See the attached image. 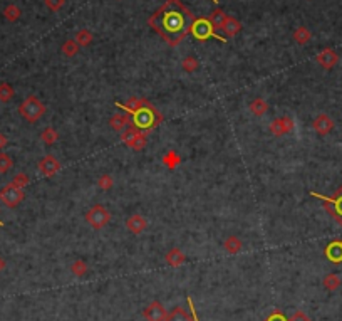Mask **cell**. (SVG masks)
Returning a JSON list of instances; mask_svg holds the SVG:
<instances>
[{
    "label": "cell",
    "instance_id": "3957f363",
    "mask_svg": "<svg viewBox=\"0 0 342 321\" xmlns=\"http://www.w3.org/2000/svg\"><path fill=\"white\" fill-rule=\"evenodd\" d=\"M133 121H134L136 128H143V130H153L156 124L161 121V116L156 113V109L153 106L143 108L139 111L133 113Z\"/></svg>",
    "mask_w": 342,
    "mask_h": 321
},
{
    "label": "cell",
    "instance_id": "277c9868",
    "mask_svg": "<svg viewBox=\"0 0 342 321\" xmlns=\"http://www.w3.org/2000/svg\"><path fill=\"white\" fill-rule=\"evenodd\" d=\"M86 222L93 229L99 230L111 222V212L102 205H94L86 212Z\"/></svg>",
    "mask_w": 342,
    "mask_h": 321
},
{
    "label": "cell",
    "instance_id": "603a6c76",
    "mask_svg": "<svg viewBox=\"0 0 342 321\" xmlns=\"http://www.w3.org/2000/svg\"><path fill=\"white\" fill-rule=\"evenodd\" d=\"M146 143H148V138H146V135L144 133H141V131H138V133H136V137L131 140V141H129V148H133L134 150V152H141V150L144 148V146H146Z\"/></svg>",
    "mask_w": 342,
    "mask_h": 321
},
{
    "label": "cell",
    "instance_id": "cb8c5ba5",
    "mask_svg": "<svg viewBox=\"0 0 342 321\" xmlns=\"http://www.w3.org/2000/svg\"><path fill=\"white\" fill-rule=\"evenodd\" d=\"M14 98V88L9 82H0V101L2 103H9Z\"/></svg>",
    "mask_w": 342,
    "mask_h": 321
},
{
    "label": "cell",
    "instance_id": "60d3db41",
    "mask_svg": "<svg viewBox=\"0 0 342 321\" xmlns=\"http://www.w3.org/2000/svg\"><path fill=\"white\" fill-rule=\"evenodd\" d=\"M7 143H9V140H7V137L3 133H0V150H3L7 146Z\"/></svg>",
    "mask_w": 342,
    "mask_h": 321
},
{
    "label": "cell",
    "instance_id": "4316f807",
    "mask_svg": "<svg viewBox=\"0 0 342 321\" xmlns=\"http://www.w3.org/2000/svg\"><path fill=\"white\" fill-rule=\"evenodd\" d=\"M138 131L139 130L134 126V124H129V126H126L123 131H121V141H123L124 145H129V141H131V140L136 137V133H138Z\"/></svg>",
    "mask_w": 342,
    "mask_h": 321
},
{
    "label": "cell",
    "instance_id": "52a82bcc",
    "mask_svg": "<svg viewBox=\"0 0 342 321\" xmlns=\"http://www.w3.org/2000/svg\"><path fill=\"white\" fill-rule=\"evenodd\" d=\"M191 34L198 40H207V39H210V37H215L216 40H222V42H225V39H223V37H218L213 32V25H211V22L208 20V19H198V20H193Z\"/></svg>",
    "mask_w": 342,
    "mask_h": 321
},
{
    "label": "cell",
    "instance_id": "d4e9b609",
    "mask_svg": "<svg viewBox=\"0 0 342 321\" xmlns=\"http://www.w3.org/2000/svg\"><path fill=\"white\" fill-rule=\"evenodd\" d=\"M225 20H227L225 12H222L220 9L215 10V12L211 14V17H210V22H211V25H213V29H223Z\"/></svg>",
    "mask_w": 342,
    "mask_h": 321
},
{
    "label": "cell",
    "instance_id": "44dd1931",
    "mask_svg": "<svg viewBox=\"0 0 342 321\" xmlns=\"http://www.w3.org/2000/svg\"><path fill=\"white\" fill-rule=\"evenodd\" d=\"M240 29H242V25H240V22H238L237 19H233V17H227V20H225V25H223V29H222V31H225V34H227V36L233 37L235 34H238V32H240Z\"/></svg>",
    "mask_w": 342,
    "mask_h": 321
},
{
    "label": "cell",
    "instance_id": "7402d4cb",
    "mask_svg": "<svg viewBox=\"0 0 342 321\" xmlns=\"http://www.w3.org/2000/svg\"><path fill=\"white\" fill-rule=\"evenodd\" d=\"M40 140H42V143L51 146V145H54L57 140H59V133H57L54 128L47 126V128H44L42 133H40Z\"/></svg>",
    "mask_w": 342,
    "mask_h": 321
},
{
    "label": "cell",
    "instance_id": "e0dca14e",
    "mask_svg": "<svg viewBox=\"0 0 342 321\" xmlns=\"http://www.w3.org/2000/svg\"><path fill=\"white\" fill-rule=\"evenodd\" d=\"M325 256L332 262H342V241H334L325 247Z\"/></svg>",
    "mask_w": 342,
    "mask_h": 321
},
{
    "label": "cell",
    "instance_id": "9a60e30c",
    "mask_svg": "<svg viewBox=\"0 0 342 321\" xmlns=\"http://www.w3.org/2000/svg\"><path fill=\"white\" fill-rule=\"evenodd\" d=\"M165 261H166V264L171 266V267H180V266H183V264H185L186 256H185V252L181 251V249L173 247V249H170V251L166 252Z\"/></svg>",
    "mask_w": 342,
    "mask_h": 321
},
{
    "label": "cell",
    "instance_id": "d6a6232c",
    "mask_svg": "<svg viewBox=\"0 0 342 321\" xmlns=\"http://www.w3.org/2000/svg\"><path fill=\"white\" fill-rule=\"evenodd\" d=\"M12 167H14L12 158L7 153H0V173H7Z\"/></svg>",
    "mask_w": 342,
    "mask_h": 321
},
{
    "label": "cell",
    "instance_id": "d590c367",
    "mask_svg": "<svg viewBox=\"0 0 342 321\" xmlns=\"http://www.w3.org/2000/svg\"><path fill=\"white\" fill-rule=\"evenodd\" d=\"M113 185H114V179L111 175H101L99 180H97V187L101 190H111Z\"/></svg>",
    "mask_w": 342,
    "mask_h": 321
},
{
    "label": "cell",
    "instance_id": "7bdbcfd3",
    "mask_svg": "<svg viewBox=\"0 0 342 321\" xmlns=\"http://www.w3.org/2000/svg\"><path fill=\"white\" fill-rule=\"evenodd\" d=\"M0 225H3V222H2V221H0Z\"/></svg>",
    "mask_w": 342,
    "mask_h": 321
},
{
    "label": "cell",
    "instance_id": "484cf974",
    "mask_svg": "<svg viewBox=\"0 0 342 321\" xmlns=\"http://www.w3.org/2000/svg\"><path fill=\"white\" fill-rule=\"evenodd\" d=\"M87 269H89V267H87V264L82 259L74 261V262H72V266H71L72 274L77 276V278H82V276H86L87 274Z\"/></svg>",
    "mask_w": 342,
    "mask_h": 321
},
{
    "label": "cell",
    "instance_id": "b9f144b4",
    "mask_svg": "<svg viewBox=\"0 0 342 321\" xmlns=\"http://www.w3.org/2000/svg\"><path fill=\"white\" fill-rule=\"evenodd\" d=\"M3 269H5V261H3L2 258H0V273H2Z\"/></svg>",
    "mask_w": 342,
    "mask_h": 321
},
{
    "label": "cell",
    "instance_id": "f546056e",
    "mask_svg": "<svg viewBox=\"0 0 342 321\" xmlns=\"http://www.w3.org/2000/svg\"><path fill=\"white\" fill-rule=\"evenodd\" d=\"M3 16H5L7 20H10V22H15L19 17H20V9H19L17 5H7L5 7V10H3Z\"/></svg>",
    "mask_w": 342,
    "mask_h": 321
},
{
    "label": "cell",
    "instance_id": "5bb4252c",
    "mask_svg": "<svg viewBox=\"0 0 342 321\" xmlns=\"http://www.w3.org/2000/svg\"><path fill=\"white\" fill-rule=\"evenodd\" d=\"M337 61H339V56H337L332 49H324V51L317 56V62L321 64L324 69H332L337 64Z\"/></svg>",
    "mask_w": 342,
    "mask_h": 321
},
{
    "label": "cell",
    "instance_id": "74e56055",
    "mask_svg": "<svg viewBox=\"0 0 342 321\" xmlns=\"http://www.w3.org/2000/svg\"><path fill=\"white\" fill-rule=\"evenodd\" d=\"M45 3H47V7L51 10H54V12H57V10H60L62 9V5H64V0H45Z\"/></svg>",
    "mask_w": 342,
    "mask_h": 321
},
{
    "label": "cell",
    "instance_id": "836d02e7",
    "mask_svg": "<svg viewBox=\"0 0 342 321\" xmlns=\"http://www.w3.org/2000/svg\"><path fill=\"white\" fill-rule=\"evenodd\" d=\"M30 182V179H29V175L27 173H17V175L14 177V180L10 183L15 185L17 188H24V187H27Z\"/></svg>",
    "mask_w": 342,
    "mask_h": 321
},
{
    "label": "cell",
    "instance_id": "e575fe53",
    "mask_svg": "<svg viewBox=\"0 0 342 321\" xmlns=\"http://www.w3.org/2000/svg\"><path fill=\"white\" fill-rule=\"evenodd\" d=\"M181 67H183V71H186V73H193V71H196V67H198V61H196L193 56H188V58L183 59Z\"/></svg>",
    "mask_w": 342,
    "mask_h": 321
},
{
    "label": "cell",
    "instance_id": "2e32d148",
    "mask_svg": "<svg viewBox=\"0 0 342 321\" xmlns=\"http://www.w3.org/2000/svg\"><path fill=\"white\" fill-rule=\"evenodd\" d=\"M109 124H111L113 130L123 131L124 128L131 124V116H129V113H116V115L111 116V120H109Z\"/></svg>",
    "mask_w": 342,
    "mask_h": 321
},
{
    "label": "cell",
    "instance_id": "f35d334b",
    "mask_svg": "<svg viewBox=\"0 0 342 321\" xmlns=\"http://www.w3.org/2000/svg\"><path fill=\"white\" fill-rule=\"evenodd\" d=\"M288 321H312V320H310L304 311H295L294 315H292V318L288 320Z\"/></svg>",
    "mask_w": 342,
    "mask_h": 321
},
{
    "label": "cell",
    "instance_id": "1f68e13d",
    "mask_svg": "<svg viewBox=\"0 0 342 321\" xmlns=\"http://www.w3.org/2000/svg\"><path fill=\"white\" fill-rule=\"evenodd\" d=\"M79 51V44L76 42V40H67V42H64L62 46V52L67 56V58H72V56H76Z\"/></svg>",
    "mask_w": 342,
    "mask_h": 321
},
{
    "label": "cell",
    "instance_id": "5b68a950",
    "mask_svg": "<svg viewBox=\"0 0 342 321\" xmlns=\"http://www.w3.org/2000/svg\"><path fill=\"white\" fill-rule=\"evenodd\" d=\"M312 195L324 200V209L342 225V187L336 192L334 197H324V195H319V194H315V192H312Z\"/></svg>",
    "mask_w": 342,
    "mask_h": 321
},
{
    "label": "cell",
    "instance_id": "ab89813d",
    "mask_svg": "<svg viewBox=\"0 0 342 321\" xmlns=\"http://www.w3.org/2000/svg\"><path fill=\"white\" fill-rule=\"evenodd\" d=\"M267 321H287V320H285V316L282 315V313L275 311V313H272V315L268 316Z\"/></svg>",
    "mask_w": 342,
    "mask_h": 321
},
{
    "label": "cell",
    "instance_id": "f1b7e54d",
    "mask_svg": "<svg viewBox=\"0 0 342 321\" xmlns=\"http://www.w3.org/2000/svg\"><path fill=\"white\" fill-rule=\"evenodd\" d=\"M322 282H324V288L325 289L334 291V289H337L341 286V278L337 274H327Z\"/></svg>",
    "mask_w": 342,
    "mask_h": 321
},
{
    "label": "cell",
    "instance_id": "7a4b0ae2",
    "mask_svg": "<svg viewBox=\"0 0 342 321\" xmlns=\"http://www.w3.org/2000/svg\"><path fill=\"white\" fill-rule=\"evenodd\" d=\"M19 113H20V116L25 121L36 123L37 120H40L44 116L45 104L37 96H27L19 106Z\"/></svg>",
    "mask_w": 342,
    "mask_h": 321
},
{
    "label": "cell",
    "instance_id": "8992f818",
    "mask_svg": "<svg viewBox=\"0 0 342 321\" xmlns=\"http://www.w3.org/2000/svg\"><path fill=\"white\" fill-rule=\"evenodd\" d=\"M24 197H25L24 190H22V188H17L12 183H7L5 187L0 190V202L5 207H9V209H15V207L24 200Z\"/></svg>",
    "mask_w": 342,
    "mask_h": 321
},
{
    "label": "cell",
    "instance_id": "8d00e7d4",
    "mask_svg": "<svg viewBox=\"0 0 342 321\" xmlns=\"http://www.w3.org/2000/svg\"><path fill=\"white\" fill-rule=\"evenodd\" d=\"M91 40H93V34L89 31H79L77 36H76V42H77L79 46H87Z\"/></svg>",
    "mask_w": 342,
    "mask_h": 321
},
{
    "label": "cell",
    "instance_id": "ee69618b",
    "mask_svg": "<svg viewBox=\"0 0 342 321\" xmlns=\"http://www.w3.org/2000/svg\"><path fill=\"white\" fill-rule=\"evenodd\" d=\"M213 2H216V0H213Z\"/></svg>",
    "mask_w": 342,
    "mask_h": 321
},
{
    "label": "cell",
    "instance_id": "ffe728a7",
    "mask_svg": "<svg viewBox=\"0 0 342 321\" xmlns=\"http://www.w3.org/2000/svg\"><path fill=\"white\" fill-rule=\"evenodd\" d=\"M223 247H225V251L228 252V254H238V252L242 251V241L238 239L237 236H230L225 239Z\"/></svg>",
    "mask_w": 342,
    "mask_h": 321
},
{
    "label": "cell",
    "instance_id": "ba28073f",
    "mask_svg": "<svg viewBox=\"0 0 342 321\" xmlns=\"http://www.w3.org/2000/svg\"><path fill=\"white\" fill-rule=\"evenodd\" d=\"M295 128V123L290 116H282V118H277L270 123V133L273 137H284V135L290 133Z\"/></svg>",
    "mask_w": 342,
    "mask_h": 321
},
{
    "label": "cell",
    "instance_id": "7c38bea8",
    "mask_svg": "<svg viewBox=\"0 0 342 321\" xmlns=\"http://www.w3.org/2000/svg\"><path fill=\"white\" fill-rule=\"evenodd\" d=\"M312 128H314V131L315 133H319V135H327L332 131V128H334V121H332V118L327 115H319L317 118L314 120V123H312Z\"/></svg>",
    "mask_w": 342,
    "mask_h": 321
},
{
    "label": "cell",
    "instance_id": "30bf717a",
    "mask_svg": "<svg viewBox=\"0 0 342 321\" xmlns=\"http://www.w3.org/2000/svg\"><path fill=\"white\" fill-rule=\"evenodd\" d=\"M37 167H39V172L42 173L44 177H54L60 170V161L57 160L54 155H45L44 158H40Z\"/></svg>",
    "mask_w": 342,
    "mask_h": 321
},
{
    "label": "cell",
    "instance_id": "d6986e66",
    "mask_svg": "<svg viewBox=\"0 0 342 321\" xmlns=\"http://www.w3.org/2000/svg\"><path fill=\"white\" fill-rule=\"evenodd\" d=\"M248 108H250V113H252L253 116H264L268 109V103L264 100V98H255V100L248 104Z\"/></svg>",
    "mask_w": 342,
    "mask_h": 321
},
{
    "label": "cell",
    "instance_id": "4fadbf2b",
    "mask_svg": "<svg viewBox=\"0 0 342 321\" xmlns=\"http://www.w3.org/2000/svg\"><path fill=\"white\" fill-rule=\"evenodd\" d=\"M116 106L117 108H123L126 113H136V111H139V109H143V108H150V106H153L151 103H148L146 100H141V98H131V100H128L124 104H121V103H116Z\"/></svg>",
    "mask_w": 342,
    "mask_h": 321
},
{
    "label": "cell",
    "instance_id": "9c48e42d",
    "mask_svg": "<svg viewBox=\"0 0 342 321\" xmlns=\"http://www.w3.org/2000/svg\"><path fill=\"white\" fill-rule=\"evenodd\" d=\"M166 309L159 301H153L143 309V318L146 321H165L166 320Z\"/></svg>",
    "mask_w": 342,
    "mask_h": 321
},
{
    "label": "cell",
    "instance_id": "8fae6325",
    "mask_svg": "<svg viewBox=\"0 0 342 321\" xmlns=\"http://www.w3.org/2000/svg\"><path fill=\"white\" fill-rule=\"evenodd\" d=\"M146 227H148V221L143 217V215L134 214V215H131V217H128L126 229L131 234H134V236H139V234H143L144 230H146Z\"/></svg>",
    "mask_w": 342,
    "mask_h": 321
},
{
    "label": "cell",
    "instance_id": "6da1fadb",
    "mask_svg": "<svg viewBox=\"0 0 342 321\" xmlns=\"http://www.w3.org/2000/svg\"><path fill=\"white\" fill-rule=\"evenodd\" d=\"M193 17L178 0H168L151 19V25L166 39L170 46H176L191 31Z\"/></svg>",
    "mask_w": 342,
    "mask_h": 321
},
{
    "label": "cell",
    "instance_id": "ac0fdd59",
    "mask_svg": "<svg viewBox=\"0 0 342 321\" xmlns=\"http://www.w3.org/2000/svg\"><path fill=\"white\" fill-rule=\"evenodd\" d=\"M165 321H195V318H191V315H190V313L186 311L185 308H181V306H176V308L171 309L168 315H166V320Z\"/></svg>",
    "mask_w": 342,
    "mask_h": 321
},
{
    "label": "cell",
    "instance_id": "83f0119b",
    "mask_svg": "<svg viewBox=\"0 0 342 321\" xmlns=\"http://www.w3.org/2000/svg\"><path fill=\"white\" fill-rule=\"evenodd\" d=\"M180 161H181V158L178 157V153L176 152H168L165 155V157H163V163L166 165V167L168 168H176L178 165H180Z\"/></svg>",
    "mask_w": 342,
    "mask_h": 321
},
{
    "label": "cell",
    "instance_id": "4dcf8cb0",
    "mask_svg": "<svg viewBox=\"0 0 342 321\" xmlns=\"http://www.w3.org/2000/svg\"><path fill=\"white\" fill-rule=\"evenodd\" d=\"M294 39L297 40L299 44H307L310 40V32L307 31L305 27H299L297 31L294 32Z\"/></svg>",
    "mask_w": 342,
    "mask_h": 321
}]
</instances>
